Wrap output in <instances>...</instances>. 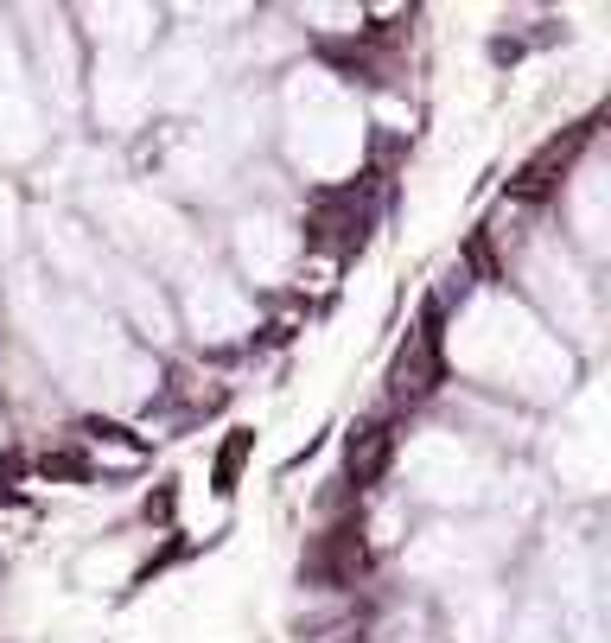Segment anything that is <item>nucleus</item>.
I'll return each mask as SVG.
<instances>
[{"label": "nucleus", "instance_id": "0eeeda50", "mask_svg": "<svg viewBox=\"0 0 611 643\" xmlns=\"http://www.w3.org/2000/svg\"><path fill=\"white\" fill-rule=\"evenodd\" d=\"M45 472L51 478H83V459L77 453H58V459H45Z\"/></svg>", "mask_w": 611, "mask_h": 643}, {"label": "nucleus", "instance_id": "20e7f679", "mask_svg": "<svg viewBox=\"0 0 611 643\" xmlns=\"http://www.w3.org/2000/svg\"><path fill=\"white\" fill-rule=\"evenodd\" d=\"M306 242H312V249H331V255L363 249V211L344 217V198H325L319 211L306 217Z\"/></svg>", "mask_w": 611, "mask_h": 643}, {"label": "nucleus", "instance_id": "7ed1b4c3", "mask_svg": "<svg viewBox=\"0 0 611 643\" xmlns=\"http://www.w3.org/2000/svg\"><path fill=\"white\" fill-rule=\"evenodd\" d=\"M363 567H370V548H363V523L325 529L319 542H312V554H306V580H319V586H351Z\"/></svg>", "mask_w": 611, "mask_h": 643}, {"label": "nucleus", "instance_id": "39448f33", "mask_svg": "<svg viewBox=\"0 0 611 643\" xmlns=\"http://www.w3.org/2000/svg\"><path fill=\"white\" fill-rule=\"evenodd\" d=\"M389 459H395V433H389V427H357L351 446H344V465H351V484H357V491L389 472Z\"/></svg>", "mask_w": 611, "mask_h": 643}, {"label": "nucleus", "instance_id": "423d86ee", "mask_svg": "<svg viewBox=\"0 0 611 643\" xmlns=\"http://www.w3.org/2000/svg\"><path fill=\"white\" fill-rule=\"evenodd\" d=\"M242 459H249V433H230V446H223V459H217V491H236Z\"/></svg>", "mask_w": 611, "mask_h": 643}, {"label": "nucleus", "instance_id": "f257e3e1", "mask_svg": "<svg viewBox=\"0 0 611 643\" xmlns=\"http://www.w3.org/2000/svg\"><path fill=\"white\" fill-rule=\"evenodd\" d=\"M446 363H440V319H421V332H414L408 344L395 351V370H389V395L395 402H427L433 389H440Z\"/></svg>", "mask_w": 611, "mask_h": 643}, {"label": "nucleus", "instance_id": "f03ea898", "mask_svg": "<svg viewBox=\"0 0 611 643\" xmlns=\"http://www.w3.org/2000/svg\"><path fill=\"white\" fill-rule=\"evenodd\" d=\"M586 141H592V121H580V128H567V134H554V141L541 147L535 160H529V166H522L516 179H510V191H516L522 204H541V198H554V185L567 179V166L580 160V147H586Z\"/></svg>", "mask_w": 611, "mask_h": 643}]
</instances>
